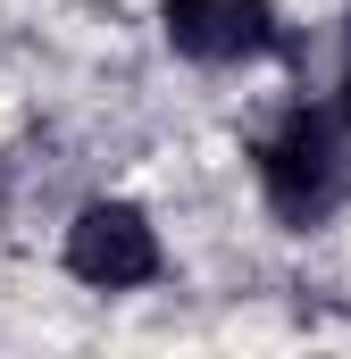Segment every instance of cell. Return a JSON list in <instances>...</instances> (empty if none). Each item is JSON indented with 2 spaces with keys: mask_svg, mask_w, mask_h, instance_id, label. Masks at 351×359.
Returning a JSON list of instances; mask_svg holds the SVG:
<instances>
[{
  "mask_svg": "<svg viewBox=\"0 0 351 359\" xmlns=\"http://www.w3.org/2000/svg\"><path fill=\"white\" fill-rule=\"evenodd\" d=\"M159 25L201 67H234V59L276 50V8L267 0H159Z\"/></svg>",
  "mask_w": 351,
  "mask_h": 359,
  "instance_id": "3957f363",
  "label": "cell"
},
{
  "mask_svg": "<svg viewBox=\"0 0 351 359\" xmlns=\"http://www.w3.org/2000/svg\"><path fill=\"white\" fill-rule=\"evenodd\" d=\"M260 184H267V209H276L284 226H318V217L351 192L343 134H335L318 109H293V117L260 142Z\"/></svg>",
  "mask_w": 351,
  "mask_h": 359,
  "instance_id": "6da1fadb",
  "label": "cell"
},
{
  "mask_svg": "<svg viewBox=\"0 0 351 359\" xmlns=\"http://www.w3.org/2000/svg\"><path fill=\"white\" fill-rule=\"evenodd\" d=\"M343 117H351V76H343Z\"/></svg>",
  "mask_w": 351,
  "mask_h": 359,
  "instance_id": "277c9868",
  "label": "cell"
},
{
  "mask_svg": "<svg viewBox=\"0 0 351 359\" xmlns=\"http://www.w3.org/2000/svg\"><path fill=\"white\" fill-rule=\"evenodd\" d=\"M67 276H84L100 292L151 284V276H159V234H151V217L126 209V201H92L84 217L67 226Z\"/></svg>",
  "mask_w": 351,
  "mask_h": 359,
  "instance_id": "7a4b0ae2",
  "label": "cell"
}]
</instances>
